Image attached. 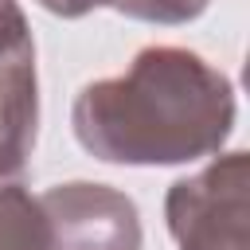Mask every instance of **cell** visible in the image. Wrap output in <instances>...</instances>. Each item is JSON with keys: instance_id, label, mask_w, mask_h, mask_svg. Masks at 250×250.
<instances>
[{"instance_id": "1", "label": "cell", "mask_w": 250, "mask_h": 250, "mask_svg": "<svg viewBox=\"0 0 250 250\" xmlns=\"http://www.w3.org/2000/svg\"><path fill=\"white\" fill-rule=\"evenodd\" d=\"M70 125L78 145L105 164H191L219 156L230 141L234 86L203 55L156 43L121 74L82 86Z\"/></svg>"}, {"instance_id": "2", "label": "cell", "mask_w": 250, "mask_h": 250, "mask_svg": "<svg viewBox=\"0 0 250 250\" xmlns=\"http://www.w3.org/2000/svg\"><path fill=\"white\" fill-rule=\"evenodd\" d=\"M164 219L180 250H250V156H215L168 188Z\"/></svg>"}, {"instance_id": "3", "label": "cell", "mask_w": 250, "mask_h": 250, "mask_svg": "<svg viewBox=\"0 0 250 250\" xmlns=\"http://www.w3.org/2000/svg\"><path fill=\"white\" fill-rule=\"evenodd\" d=\"M35 199L47 219V250H141V211L109 184L70 180Z\"/></svg>"}, {"instance_id": "4", "label": "cell", "mask_w": 250, "mask_h": 250, "mask_svg": "<svg viewBox=\"0 0 250 250\" xmlns=\"http://www.w3.org/2000/svg\"><path fill=\"white\" fill-rule=\"evenodd\" d=\"M39 78L31 27L0 35V180H16L35 148Z\"/></svg>"}, {"instance_id": "5", "label": "cell", "mask_w": 250, "mask_h": 250, "mask_svg": "<svg viewBox=\"0 0 250 250\" xmlns=\"http://www.w3.org/2000/svg\"><path fill=\"white\" fill-rule=\"evenodd\" d=\"M0 250H47L39 199L16 180H0Z\"/></svg>"}, {"instance_id": "6", "label": "cell", "mask_w": 250, "mask_h": 250, "mask_svg": "<svg viewBox=\"0 0 250 250\" xmlns=\"http://www.w3.org/2000/svg\"><path fill=\"white\" fill-rule=\"evenodd\" d=\"M207 4L211 0H98V8H113L117 16H129L141 23H164V27L199 20Z\"/></svg>"}, {"instance_id": "7", "label": "cell", "mask_w": 250, "mask_h": 250, "mask_svg": "<svg viewBox=\"0 0 250 250\" xmlns=\"http://www.w3.org/2000/svg\"><path fill=\"white\" fill-rule=\"evenodd\" d=\"M35 4L47 8L51 16H62V20H78V16L98 8V0H35Z\"/></svg>"}, {"instance_id": "8", "label": "cell", "mask_w": 250, "mask_h": 250, "mask_svg": "<svg viewBox=\"0 0 250 250\" xmlns=\"http://www.w3.org/2000/svg\"><path fill=\"white\" fill-rule=\"evenodd\" d=\"M23 23H27V16L20 12V4L16 0H0V35L12 31V27H23Z\"/></svg>"}]
</instances>
